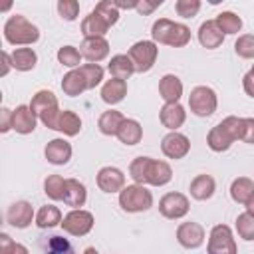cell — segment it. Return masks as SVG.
<instances>
[{
    "label": "cell",
    "instance_id": "cell-49",
    "mask_svg": "<svg viewBox=\"0 0 254 254\" xmlns=\"http://www.w3.org/2000/svg\"><path fill=\"white\" fill-rule=\"evenodd\" d=\"M242 87H244L246 95L254 99V75H252L250 71H248V73H246V75L242 77Z\"/></svg>",
    "mask_w": 254,
    "mask_h": 254
},
{
    "label": "cell",
    "instance_id": "cell-20",
    "mask_svg": "<svg viewBox=\"0 0 254 254\" xmlns=\"http://www.w3.org/2000/svg\"><path fill=\"white\" fill-rule=\"evenodd\" d=\"M109 28H111V26H109L95 10H91V12L81 20V34H83L85 38H105V34H107Z\"/></svg>",
    "mask_w": 254,
    "mask_h": 254
},
{
    "label": "cell",
    "instance_id": "cell-10",
    "mask_svg": "<svg viewBox=\"0 0 254 254\" xmlns=\"http://www.w3.org/2000/svg\"><path fill=\"white\" fill-rule=\"evenodd\" d=\"M95 181H97V187H99V190H103V192H121L123 189H125V175H123V171L121 169H117V167H101L99 171H97V177H95Z\"/></svg>",
    "mask_w": 254,
    "mask_h": 254
},
{
    "label": "cell",
    "instance_id": "cell-39",
    "mask_svg": "<svg viewBox=\"0 0 254 254\" xmlns=\"http://www.w3.org/2000/svg\"><path fill=\"white\" fill-rule=\"evenodd\" d=\"M236 232L242 240L252 242L254 240V216L248 212H242L236 216Z\"/></svg>",
    "mask_w": 254,
    "mask_h": 254
},
{
    "label": "cell",
    "instance_id": "cell-4",
    "mask_svg": "<svg viewBox=\"0 0 254 254\" xmlns=\"http://www.w3.org/2000/svg\"><path fill=\"white\" fill-rule=\"evenodd\" d=\"M189 107L196 117H210L218 107L216 91L208 85H196L189 95Z\"/></svg>",
    "mask_w": 254,
    "mask_h": 254
},
{
    "label": "cell",
    "instance_id": "cell-12",
    "mask_svg": "<svg viewBox=\"0 0 254 254\" xmlns=\"http://www.w3.org/2000/svg\"><path fill=\"white\" fill-rule=\"evenodd\" d=\"M6 220L14 228H28L32 224V220H36V214H34V208L28 200H16L8 206Z\"/></svg>",
    "mask_w": 254,
    "mask_h": 254
},
{
    "label": "cell",
    "instance_id": "cell-18",
    "mask_svg": "<svg viewBox=\"0 0 254 254\" xmlns=\"http://www.w3.org/2000/svg\"><path fill=\"white\" fill-rule=\"evenodd\" d=\"M198 42H200L202 48L214 50V48H218L224 42V34L220 32V28L216 26L214 20H206L198 28Z\"/></svg>",
    "mask_w": 254,
    "mask_h": 254
},
{
    "label": "cell",
    "instance_id": "cell-33",
    "mask_svg": "<svg viewBox=\"0 0 254 254\" xmlns=\"http://www.w3.org/2000/svg\"><path fill=\"white\" fill-rule=\"evenodd\" d=\"M62 212H60V208L58 206H54V204H46V206H42L38 212H36V224L40 226V228H54V226H58V224H62Z\"/></svg>",
    "mask_w": 254,
    "mask_h": 254
},
{
    "label": "cell",
    "instance_id": "cell-7",
    "mask_svg": "<svg viewBox=\"0 0 254 254\" xmlns=\"http://www.w3.org/2000/svg\"><path fill=\"white\" fill-rule=\"evenodd\" d=\"M93 214L89 210H83V208H71L64 220H62V228L64 232L71 234V236H85L91 228H93Z\"/></svg>",
    "mask_w": 254,
    "mask_h": 254
},
{
    "label": "cell",
    "instance_id": "cell-15",
    "mask_svg": "<svg viewBox=\"0 0 254 254\" xmlns=\"http://www.w3.org/2000/svg\"><path fill=\"white\" fill-rule=\"evenodd\" d=\"M159 119L163 127H167L169 131H177L187 121V111L181 103H165L159 111Z\"/></svg>",
    "mask_w": 254,
    "mask_h": 254
},
{
    "label": "cell",
    "instance_id": "cell-2",
    "mask_svg": "<svg viewBox=\"0 0 254 254\" xmlns=\"http://www.w3.org/2000/svg\"><path fill=\"white\" fill-rule=\"evenodd\" d=\"M4 40L12 46H32L40 40V30L22 14H12L4 22Z\"/></svg>",
    "mask_w": 254,
    "mask_h": 254
},
{
    "label": "cell",
    "instance_id": "cell-50",
    "mask_svg": "<svg viewBox=\"0 0 254 254\" xmlns=\"http://www.w3.org/2000/svg\"><path fill=\"white\" fill-rule=\"evenodd\" d=\"M10 67H12V56L4 50L2 52V71H0V75H6L10 71Z\"/></svg>",
    "mask_w": 254,
    "mask_h": 254
},
{
    "label": "cell",
    "instance_id": "cell-31",
    "mask_svg": "<svg viewBox=\"0 0 254 254\" xmlns=\"http://www.w3.org/2000/svg\"><path fill=\"white\" fill-rule=\"evenodd\" d=\"M254 194V181L248 177H238L230 185V196L238 204H246L248 198Z\"/></svg>",
    "mask_w": 254,
    "mask_h": 254
},
{
    "label": "cell",
    "instance_id": "cell-43",
    "mask_svg": "<svg viewBox=\"0 0 254 254\" xmlns=\"http://www.w3.org/2000/svg\"><path fill=\"white\" fill-rule=\"evenodd\" d=\"M200 10V0H177L175 2V12L181 18H192Z\"/></svg>",
    "mask_w": 254,
    "mask_h": 254
},
{
    "label": "cell",
    "instance_id": "cell-52",
    "mask_svg": "<svg viewBox=\"0 0 254 254\" xmlns=\"http://www.w3.org/2000/svg\"><path fill=\"white\" fill-rule=\"evenodd\" d=\"M83 254H99V252H97V250H95L93 246H87V248L83 250Z\"/></svg>",
    "mask_w": 254,
    "mask_h": 254
},
{
    "label": "cell",
    "instance_id": "cell-8",
    "mask_svg": "<svg viewBox=\"0 0 254 254\" xmlns=\"http://www.w3.org/2000/svg\"><path fill=\"white\" fill-rule=\"evenodd\" d=\"M189 208H190V202L183 192H167L159 200V212L169 220L187 216Z\"/></svg>",
    "mask_w": 254,
    "mask_h": 254
},
{
    "label": "cell",
    "instance_id": "cell-16",
    "mask_svg": "<svg viewBox=\"0 0 254 254\" xmlns=\"http://www.w3.org/2000/svg\"><path fill=\"white\" fill-rule=\"evenodd\" d=\"M44 155L52 165H65L71 159V145L65 139H52L48 141Z\"/></svg>",
    "mask_w": 254,
    "mask_h": 254
},
{
    "label": "cell",
    "instance_id": "cell-35",
    "mask_svg": "<svg viewBox=\"0 0 254 254\" xmlns=\"http://www.w3.org/2000/svg\"><path fill=\"white\" fill-rule=\"evenodd\" d=\"M44 192L52 200H64V194H65V179L62 175H50L44 181Z\"/></svg>",
    "mask_w": 254,
    "mask_h": 254
},
{
    "label": "cell",
    "instance_id": "cell-19",
    "mask_svg": "<svg viewBox=\"0 0 254 254\" xmlns=\"http://www.w3.org/2000/svg\"><path fill=\"white\" fill-rule=\"evenodd\" d=\"M171 179H173V169H171V165H169L167 161H159V159H153V157H151L149 171H147V185L163 187V185H167Z\"/></svg>",
    "mask_w": 254,
    "mask_h": 254
},
{
    "label": "cell",
    "instance_id": "cell-51",
    "mask_svg": "<svg viewBox=\"0 0 254 254\" xmlns=\"http://www.w3.org/2000/svg\"><path fill=\"white\" fill-rule=\"evenodd\" d=\"M244 206H246V212H248V214H252V216H254V194H252V196H250V198H248V202H246V204H244Z\"/></svg>",
    "mask_w": 254,
    "mask_h": 254
},
{
    "label": "cell",
    "instance_id": "cell-14",
    "mask_svg": "<svg viewBox=\"0 0 254 254\" xmlns=\"http://www.w3.org/2000/svg\"><path fill=\"white\" fill-rule=\"evenodd\" d=\"M38 123V115L30 109V105H18L12 111V129L20 135H28L34 133Z\"/></svg>",
    "mask_w": 254,
    "mask_h": 254
},
{
    "label": "cell",
    "instance_id": "cell-27",
    "mask_svg": "<svg viewBox=\"0 0 254 254\" xmlns=\"http://www.w3.org/2000/svg\"><path fill=\"white\" fill-rule=\"evenodd\" d=\"M62 89L65 95L69 97H75V95H81L85 89H87V83H85V77L79 69H69L64 77H62Z\"/></svg>",
    "mask_w": 254,
    "mask_h": 254
},
{
    "label": "cell",
    "instance_id": "cell-21",
    "mask_svg": "<svg viewBox=\"0 0 254 254\" xmlns=\"http://www.w3.org/2000/svg\"><path fill=\"white\" fill-rule=\"evenodd\" d=\"M87 200V190L85 185L79 183L77 179H65V194H64V202L71 208H79L83 206Z\"/></svg>",
    "mask_w": 254,
    "mask_h": 254
},
{
    "label": "cell",
    "instance_id": "cell-47",
    "mask_svg": "<svg viewBox=\"0 0 254 254\" xmlns=\"http://www.w3.org/2000/svg\"><path fill=\"white\" fill-rule=\"evenodd\" d=\"M163 4V0H159V2H149V0H137V12L139 14H143V16H147V14H151L155 8H159Z\"/></svg>",
    "mask_w": 254,
    "mask_h": 254
},
{
    "label": "cell",
    "instance_id": "cell-32",
    "mask_svg": "<svg viewBox=\"0 0 254 254\" xmlns=\"http://www.w3.org/2000/svg\"><path fill=\"white\" fill-rule=\"evenodd\" d=\"M60 133L67 135V137H75L79 131H81V119L77 113L69 111V109H64L60 113V119H58V129Z\"/></svg>",
    "mask_w": 254,
    "mask_h": 254
},
{
    "label": "cell",
    "instance_id": "cell-40",
    "mask_svg": "<svg viewBox=\"0 0 254 254\" xmlns=\"http://www.w3.org/2000/svg\"><path fill=\"white\" fill-rule=\"evenodd\" d=\"M109 26H113V24H117V20H119V8L113 4V0H101V2H97L95 4V8H93Z\"/></svg>",
    "mask_w": 254,
    "mask_h": 254
},
{
    "label": "cell",
    "instance_id": "cell-44",
    "mask_svg": "<svg viewBox=\"0 0 254 254\" xmlns=\"http://www.w3.org/2000/svg\"><path fill=\"white\" fill-rule=\"evenodd\" d=\"M0 254H30L28 248L20 242H14L6 232L0 234Z\"/></svg>",
    "mask_w": 254,
    "mask_h": 254
},
{
    "label": "cell",
    "instance_id": "cell-17",
    "mask_svg": "<svg viewBox=\"0 0 254 254\" xmlns=\"http://www.w3.org/2000/svg\"><path fill=\"white\" fill-rule=\"evenodd\" d=\"M159 95L165 103H179L183 95V81L175 73H167L159 81Z\"/></svg>",
    "mask_w": 254,
    "mask_h": 254
},
{
    "label": "cell",
    "instance_id": "cell-13",
    "mask_svg": "<svg viewBox=\"0 0 254 254\" xmlns=\"http://www.w3.org/2000/svg\"><path fill=\"white\" fill-rule=\"evenodd\" d=\"M81 56L89 62V64H97L101 60L107 58L109 54V42L105 38H83L81 46H79Z\"/></svg>",
    "mask_w": 254,
    "mask_h": 254
},
{
    "label": "cell",
    "instance_id": "cell-9",
    "mask_svg": "<svg viewBox=\"0 0 254 254\" xmlns=\"http://www.w3.org/2000/svg\"><path fill=\"white\" fill-rule=\"evenodd\" d=\"M161 151L169 159H183L190 151V141L179 131H169L161 141Z\"/></svg>",
    "mask_w": 254,
    "mask_h": 254
},
{
    "label": "cell",
    "instance_id": "cell-26",
    "mask_svg": "<svg viewBox=\"0 0 254 254\" xmlns=\"http://www.w3.org/2000/svg\"><path fill=\"white\" fill-rule=\"evenodd\" d=\"M206 143H208V147H210L214 153H222V151H228V149H230V145L234 143V139H232L230 133L224 129V125L218 123V125H214V127L208 131Z\"/></svg>",
    "mask_w": 254,
    "mask_h": 254
},
{
    "label": "cell",
    "instance_id": "cell-24",
    "mask_svg": "<svg viewBox=\"0 0 254 254\" xmlns=\"http://www.w3.org/2000/svg\"><path fill=\"white\" fill-rule=\"evenodd\" d=\"M107 69H109L111 77H117V79H123V81H127L135 73V65H133V62L127 54L113 56L111 62L107 64Z\"/></svg>",
    "mask_w": 254,
    "mask_h": 254
},
{
    "label": "cell",
    "instance_id": "cell-29",
    "mask_svg": "<svg viewBox=\"0 0 254 254\" xmlns=\"http://www.w3.org/2000/svg\"><path fill=\"white\" fill-rule=\"evenodd\" d=\"M115 137H117L123 145H137V143L143 139V127H141L139 121L125 117V121L121 123V127H119V131H117Z\"/></svg>",
    "mask_w": 254,
    "mask_h": 254
},
{
    "label": "cell",
    "instance_id": "cell-38",
    "mask_svg": "<svg viewBox=\"0 0 254 254\" xmlns=\"http://www.w3.org/2000/svg\"><path fill=\"white\" fill-rule=\"evenodd\" d=\"M77 69L83 73L85 83H87V89L97 87V85L101 83V79H103V67H101L99 64H83V65H79Z\"/></svg>",
    "mask_w": 254,
    "mask_h": 254
},
{
    "label": "cell",
    "instance_id": "cell-22",
    "mask_svg": "<svg viewBox=\"0 0 254 254\" xmlns=\"http://www.w3.org/2000/svg\"><path fill=\"white\" fill-rule=\"evenodd\" d=\"M127 95V81L123 79H117V77H111L103 83L101 87V99L107 103V105H115L119 101H123V97Z\"/></svg>",
    "mask_w": 254,
    "mask_h": 254
},
{
    "label": "cell",
    "instance_id": "cell-36",
    "mask_svg": "<svg viewBox=\"0 0 254 254\" xmlns=\"http://www.w3.org/2000/svg\"><path fill=\"white\" fill-rule=\"evenodd\" d=\"M151 157H135L129 165V177L135 185H147V171H149Z\"/></svg>",
    "mask_w": 254,
    "mask_h": 254
},
{
    "label": "cell",
    "instance_id": "cell-41",
    "mask_svg": "<svg viewBox=\"0 0 254 254\" xmlns=\"http://www.w3.org/2000/svg\"><path fill=\"white\" fill-rule=\"evenodd\" d=\"M46 254H75L71 242L64 236H50L48 244H46Z\"/></svg>",
    "mask_w": 254,
    "mask_h": 254
},
{
    "label": "cell",
    "instance_id": "cell-5",
    "mask_svg": "<svg viewBox=\"0 0 254 254\" xmlns=\"http://www.w3.org/2000/svg\"><path fill=\"white\" fill-rule=\"evenodd\" d=\"M127 56L131 58V62L135 65V71L145 73L155 65L157 56H159V46L153 40H141V42H135L129 48Z\"/></svg>",
    "mask_w": 254,
    "mask_h": 254
},
{
    "label": "cell",
    "instance_id": "cell-1",
    "mask_svg": "<svg viewBox=\"0 0 254 254\" xmlns=\"http://www.w3.org/2000/svg\"><path fill=\"white\" fill-rule=\"evenodd\" d=\"M151 38L157 46L165 44L171 48H185L190 42V30L185 24L173 22L169 18H159L151 28Z\"/></svg>",
    "mask_w": 254,
    "mask_h": 254
},
{
    "label": "cell",
    "instance_id": "cell-53",
    "mask_svg": "<svg viewBox=\"0 0 254 254\" xmlns=\"http://www.w3.org/2000/svg\"><path fill=\"white\" fill-rule=\"evenodd\" d=\"M250 73H252V75H254V64H252V67H250Z\"/></svg>",
    "mask_w": 254,
    "mask_h": 254
},
{
    "label": "cell",
    "instance_id": "cell-11",
    "mask_svg": "<svg viewBox=\"0 0 254 254\" xmlns=\"http://www.w3.org/2000/svg\"><path fill=\"white\" fill-rule=\"evenodd\" d=\"M177 240L183 248H189V250H194V248H200L202 242H204V228L198 224V222H181L179 228H177Z\"/></svg>",
    "mask_w": 254,
    "mask_h": 254
},
{
    "label": "cell",
    "instance_id": "cell-3",
    "mask_svg": "<svg viewBox=\"0 0 254 254\" xmlns=\"http://www.w3.org/2000/svg\"><path fill=\"white\" fill-rule=\"evenodd\" d=\"M119 206L125 212H145L153 206V194L145 185H127L119 192Z\"/></svg>",
    "mask_w": 254,
    "mask_h": 254
},
{
    "label": "cell",
    "instance_id": "cell-34",
    "mask_svg": "<svg viewBox=\"0 0 254 254\" xmlns=\"http://www.w3.org/2000/svg\"><path fill=\"white\" fill-rule=\"evenodd\" d=\"M216 26L220 28V32L226 36V34H238L240 32V28H242V18L238 16V14H234V12H220L218 16H216Z\"/></svg>",
    "mask_w": 254,
    "mask_h": 254
},
{
    "label": "cell",
    "instance_id": "cell-37",
    "mask_svg": "<svg viewBox=\"0 0 254 254\" xmlns=\"http://www.w3.org/2000/svg\"><path fill=\"white\" fill-rule=\"evenodd\" d=\"M81 52L77 50V48H73V46H62L60 50H58V62L62 64V65H65V67H71V69H77L79 67V64H81Z\"/></svg>",
    "mask_w": 254,
    "mask_h": 254
},
{
    "label": "cell",
    "instance_id": "cell-6",
    "mask_svg": "<svg viewBox=\"0 0 254 254\" xmlns=\"http://www.w3.org/2000/svg\"><path fill=\"white\" fill-rule=\"evenodd\" d=\"M206 254H238L236 240H234L230 226H226V224L212 226V230L208 234Z\"/></svg>",
    "mask_w": 254,
    "mask_h": 254
},
{
    "label": "cell",
    "instance_id": "cell-25",
    "mask_svg": "<svg viewBox=\"0 0 254 254\" xmlns=\"http://www.w3.org/2000/svg\"><path fill=\"white\" fill-rule=\"evenodd\" d=\"M58 107H60L58 97H56L52 91H48V89L36 91L34 97H32V101H30V109H32L38 117H42L44 113H48V111H52V109H58Z\"/></svg>",
    "mask_w": 254,
    "mask_h": 254
},
{
    "label": "cell",
    "instance_id": "cell-28",
    "mask_svg": "<svg viewBox=\"0 0 254 254\" xmlns=\"http://www.w3.org/2000/svg\"><path fill=\"white\" fill-rule=\"evenodd\" d=\"M123 121H125V117H123L121 111H117V109H107V111H103V113L99 115L97 127H99V131H101L103 135L113 137V135H117V131H119V127H121Z\"/></svg>",
    "mask_w": 254,
    "mask_h": 254
},
{
    "label": "cell",
    "instance_id": "cell-30",
    "mask_svg": "<svg viewBox=\"0 0 254 254\" xmlns=\"http://www.w3.org/2000/svg\"><path fill=\"white\" fill-rule=\"evenodd\" d=\"M10 56H12V67L18 71H30L38 64V56L32 48H16Z\"/></svg>",
    "mask_w": 254,
    "mask_h": 254
},
{
    "label": "cell",
    "instance_id": "cell-42",
    "mask_svg": "<svg viewBox=\"0 0 254 254\" xmlns=\"http://www.w3.org/2000/svg\"><path fill=\"white\" fill-rule=\"evenodd\" d=\"M234 52L240 58H244V60L254 58V34H242V36H238V40L234 42Z\"/></svg>",
    "mask_w": 254,
    "mask_h": 254
},
{
    "label": "cell",
    "instance_id": "cell-23",
    "mask_svg": "<svg viewBox=\"0 0 254 254\" xmlns=\"http://www.w3.org/2000/svg\"><path fill=\"white\" fill-rule=\"evenodd\" d=\"M190 196L196 198V200H208L214 190H216V183L210 175H196L192 181H190Z\"/></svg>",
    "mask_w": 254,
    "mask_h": 254
},
{
    "label": "cell",
    "instance_id": "cell-48",
    "mask_svg": "<svg viewBox=\"0 0 254 254\" xmlns=\"http://www.w3.org/2000/svg\"><path fill=\"white\" fill-rule=\"evenodd\" d=\"M10 129H12V111L8 107H2L0 109V131L8 133Z\"/></svg>",
    "mask_w": 254,
    "mask_h": 254
},
{
    "label": "cell",
    "instance_id": "cell-46",
    "mask_svg": "<svg viewBox=\"0 0 254 254\" xmlns=\"http://www.w3.org/2000/svg\"><path fill=\"white\" fill-rule=\"evenodd\" d=\"M242 141L248 143V145H254V117H244Z\"/></svg>",
    "mask_w": 254,
    "mask_h": 254
},
{
    "label": "cell",
    "instance_id": "cell-45",
    "mask_svg": "<svg viewBox=\"0 0 254 254\" xmlns=\"http://www.w3.org/2000/svg\"><path fill=\"white\" fill-rule=\"evenodd\" d=\"M58 12H60V16L64 20L73 22L77 18V14H79V2H75V0H60L58 2Z\"/></svg>",
    "mask_w": 254,
    "mask_h": 254
}]
</instances>
